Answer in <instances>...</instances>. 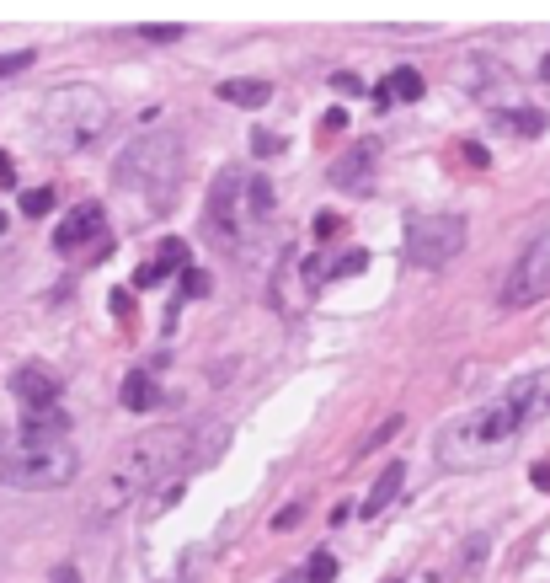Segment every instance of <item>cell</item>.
<instances>
[{
    "mask_svg": "<svg viewBox=\"0 0 550 583\" xmlns=\"http://www.w3.org/2000/svg\"><path fill=\"white\" fill-rule=\"evenodd\" d=\"M193 460H203V450H193V434L187 428H155V434H139L134 444H123L113 455V466L102 471L97 493H91L86 514L91 519H113L123 514L134 498H145L155 482L182 477Z\"/></svg>",
    "mask_w": 550,
    "mask_h": 583,
    "instance_id": "1",
    "label": "cell"
},
{
    "mask_svg": "<svg viewBox=\"0 0 550 583\" xmlns=\"http://www.w3.org/2000/svg\"><path fill=\"white\" fill-rule=\"evenodd\" d=\"M113 124V102L107 91L75 81V86H54L38 102V134L49 150H86L91 140H102Z\"/></svg>",
    "mask_w": 550,
    "mask_h": 583,
    "instance_id": "2",
    "label": "cell"
},
{
    "mask_svg": "<svg viewBox=\"0 0 550 583\" xmlns=\"http://www.w3.org/2000/svg\"><path fill=\"white\" fill-rule=\"evenodd\" d=\"M518 428H524V418L508 407V402H492L481 412H465L460 423H449L444 434H438V466L449 471H476V466H492V460H502L513 450Z\"/></svg>",
    "mask_w": 550,
    "mask_h": 583,
    "instance_id": "3",
    "label": "cell"
},
{
    "mask_svg": "<svg viewBox=\"0 0 550 583\" xmlns=\"http://www.w3.org/2000/svg\"><path fill=\"white\" fill-rule=\"evenodd\" d=\"M177 177H182V140L177 134H139V140L113 161V182L123 193H139L150 209L171 204Z\"/></svg>",
    "mask_w": 550,
    "mask_h": 583,
    "instance_id": "4",
    "label": "cell"
},
{
    "mask_svg": "<svg viewBox=\"0 0 550 583\" xmlns=\"http://www.w3.org/2000/svg\"><path fill=\"white\" fill-rule=\"evenodd\" d=\"M75 455L70 439H11L0 450V487H17V493H49V487H70L75 482Z\"/></svg>",
    "mask_w": 550,
    "mask_h": 583,
    "instance_id": "5",
    "label": "cell"
},
{
    "mask_svg": "<svg viewBox=\"0 0 550 583\" xmlns=\"http://www.w3.org/2000/svg\"><path fill=\"white\" fill-rule=\"evenodd\" d=\"M203 225H209V241L241 252V236L257 225V209H251V177L241 172H219L209 188V209H203Z\"/></svg>",
    "mask_w": 550,
    "mask_h": 583,
    "instance_id": "6",
    "label": "cell"
},
{
    "mask_svg": "<svg viewBox=\"0 0 550 583\" xmlns=\"http://www.w3.org/2000/svg\"><path fill=\"white\" fill-rule=\"evenodd\" d=\"M460 252H465L460 214H412V225H406V263L412 268H444Z\"/></svg>",
    "mask_w": 550,
    "mask_h": 583,
    "instance_id": "7",
    "label": "cell"
},
{
    "mask_svg": "<svg viewBox=\"0 0 550 583\" xmlns=\"http://www.w3.org/2000/svg\"><path fill=\"white\" fill-rule=\"evenodd\" d=\"M545 295H550V230H540V236L524 247V257L513 263L508 284H502V305L518 311V305H534Z\"/></svg>",
    "mask_w": 550,
    "mask_h": 583,
    "instance_id": "8",
    "label": "cell"
},
{
    "mask_svg": "<svg viewBox=\"0 0 550 583\" xmlns=\"http://www.w3.org/2000/svg\"><path fill=\"white\" fill-rule=\"evenodd\" d=\"M374 166H380V140H353V150L332 166V182L342 193H369L374 188Z\"/></svg>",
    "mask_w": 550,
    "mask_h": 583,
    "instance_id": "9",
    "label": "cell"
},
{
    "mask_svg": "<svg viewBox=\"0 0 550 583\" xmlns=\"http://www.w3.org/2000/svg\"><path fill=\"white\" fill-rule=\"evenodd\" d=\"M502 402H508L524 423L550 418V364H545V370H534V375H524V380H513Z\"/></svg>",
    "mask_w": 550,
    "mask_h": 583,
    "instance_id": "10",
    "label": "cell"
},
{
    "mask_svg": "<svg viewBox=\"0 0 550 583\" xmlns=\"http://www.w3.org/2000/svg\"><path fill=\"white\" fill-rule=\"evenodd\" d=\"M11 396H22L27 418H33V412H54V402H59V380H54L49 370H38V364H22V370L11 375Z\"/></svg>",
    "mask_w": 550,
    "mask_h": 583,
    "instance_id": "11",
    "label": "cell"
},
{
    "mask_svg": "<svg viewBox=\"0 0 550 583\" xmlns=\"http://www.w3.org/2000/svg\"><path fill=\"white\" fill-rule=\"evenodd\" d=\"M102 236V204H75L65 214V225L54 230V252H81Z\"/></svg>",
    "mask_w": 550,
    "mask_h": 583,
    "instance_id": "12",
    "label": "cell"
},
{
    "mask_svg": "<svg viewBox=\"0 0 550 583\" xmlns=\"http://www.w3.org/2000/svg\"><path fill=\"white\" fill-rule=\"evenodd\" d=\"M219 97L235 102V107H262L273 97V86L267 81H251V75H235V81H219Z\"/></svg>",
    "mask_w": 550,
    "mask_h": 583,
    "instance_id": "13",
    "label": "cell"
},
{
    "mask_svg": "<svg viewBox=\"0 0 550 583\" xmlns=\"http://www.w3.org/2000/svg\"><path fill=\"white\" fill-rule=\"evenodd\" d=\"M401 482H406V471L401 466H390V471H380V482H374V493L364 498V519H380L390 503H396V493H401Z\"/></svg>",
    "mask_w": 550,
    "mask_h": 583,
    "instance_id": "14",
    "label": "cell"
},
{
    "mask_svg": "<svg viewBox=\"0 0 550 583\" xmlns=\"http://www.w3.org/2000/svg\"><path fill=\"white\" fill-rule=\"evenodd\" d=\"M155 402H161V391H155L150 370H134L129 380H123V407H129V412H150Z\"/></svg>",
    "mask_w": 550,
    "mask_h": 583,
    "instance_id": "15",
    "label": "cell"
},
{
    "mask_svg": "<svg viewBox=\"0 0 550 583\" xmlns=\"http://www.w3.org/2000/svg\"><path fill=\"white\" fill-rule=\"evenodd\" d=\"M422 97V75L417 70H390L380 81V102H417Z\"/></svg>",
    "mask_w": 550,
    "mask_h": 583,
    "instance_id": "16",
    "label": "cell"
},
{
    "mask_svg": "<svg viewBox=\"0 0 550 583\" xmlns=\"http://www.w3.org/2000/svg\"><path fill=\"white\" fill-rule=\"evenodd\" d=\"M70 434V418H65V412H33V418H27L22 423V439H65Z\"/></svg>",
    "mask_w": 550,
    "mask_h": 583,
    "instance_id": "17",
    "label": "cell"
},
{
    "mask_svg": "<svg viewBox=\"0 0 550 583\" xmlns=\"http://www.w3.org/2000/svg\"><path fill=\"white\" fill-rule=\"evenodd\" d=\"M497 129H513L524 140H534V134H545V113L540 107H513V113H497Z\"/></svg>",
    "mask_w": 550,
    "mask_h": 583,
    "instance_id": "18",
    "label": "cell"
},
{
    "mask_svg": "<svg viewBox=\"0 0 550 583\" xmlns=\"http://www.w3.org/2000/svg\"><path fill=\"white\" fill-rule=\"evenodd\" d=\"M486 551H492V535H470V541L460 546V557H454V578H470L476 567L486 562Z\"/></svg>",
    "mask_w": 550,
    "mask_h": 583,
    "instance_id": "19",
    "label": "cell"
},
{
    "mask_svg": "<svg viewBox=\"0 0 550 583\" xmlns=\"http://www.w3.org/2000/svg\"><path fill=\"white\" fill-rule=\"evenodd\" d=\"M49 209H54V188H27L22 193V214H27V220H43Z\"/></svg>",
    "mask_w": 550,
    "mask_h": 583,
    "instance_id": "20",
    "label": "cell"
},
{
    "mask_svg": "<svg viewBox=\"0 0 550 583\" xmlns=\"http://www.w3.org/2000/svg\"><path fill=\"white\" fill-rule=\"evenodd\" d=\"M337 578V557L332 551H316V557H310V583H332Z\"/></svg>",
    "mask_w": 550,
    "mask_h": 583,
    "instance_id": "21",
    "label": "cell"
},
{
    "mask_svg": "<svg viewBox=\"0 0 550 583\" xmlns=\"http://www.w3.org/2000/svg\"><path fill=\"white\" fill-rule=\"evenodd\" d=\"M364 268H369V252H348V257H337L332 279H353V273H364Z\"/></svg>",
    "mask_w": 550,
    "mask_h": 583,
    "instance_id": "22",
    "label": "cell"
},
{
    "mask_svg": "<svg viewBox=\"0 0 550 583\" xmlns=\"http://www.w3.org/2000/svg\"><path fill=\"white\" fill-rule=\"evenodd\" d=\"M155 263H161V268L171 273V268H177V263H187V247H182L177 236H171V241H161V257H155Z\"/></svg>",
    "mask_w": 550,
    "mask_h": 583,
    "instance_id": "23",
    "label": "cell"
},
{
    "mask_svg": "<svg viewBox=\"0 0 550 583\" xmlns=\"http://www.w3.org/2000/svg\"><path fill=\"white\" fill-rule=\"evenodd\" d=\"M33 65V49H17V54H0V75H17Z\"/></svg>",
    "mask_w": 550,
    "mask_h": 583,
    "instance_id": "24",
    "label": "cell"
},
{
    "mask_svg": "<svg viewBox=\"0 0 550 583\" xmlns=\"http://www.w3.org/2000/svg\"><path fill=\"white\" fill-rule=\"evenodd\" d=\"M145 43H182V27H139Z\"/></svg>",
    "mask_w": 550,
    "mask_h": 583,
    "instance_id": "25",
    "label": "cell"
},
{
    "mask_svg": "<svg viewBox=\"0 0 550 583\" xmlns=\"http://www.w3.org/2000/svg\"><path fill=\"white\" fill-rule=\"evenodd\" d=\"M161 279H166V268H161V263H145V268L134 273V284H139V289H155Z\"/></svg>",
    "mask_w": 550,
    "mask_h": 583,
    "instance_id": "26",
    "label": "cell"
},
{
    "mask_svg": "<svg viewBox=\"0 0 550 583\" xmlns=\"http://www.w3.org/2000/svg\"><path fill=\"white\" fill-rule=\"evenodd\" d=\"M251 150H257V156H278L284 140H278V134H251Z\"/></svg>",
    "mask_w": 550,
    "mask_h": 583,
    "instance_id": "27",
    "label": "cell"
},
{
    "mask_svg": "<svg viewBox=\"0 0 550 583\" xmlns=\"http://www.w3.org/2000/svg\"><path fill=\"white\" fill-rule=\"evenodd\" d=\"M332 86H337V91H353V97H358V91H364V81H358L353 70H337V75H332Z\"/></svg>",
    "mask_w": 550,
    "mask_h": 583,
    "instance_id": "28",
    "label": "cell"
},
{
    "mask_svg": "<svg viewBox=\"0 0 550 583\" xmlns=\"http://www.w3.org/2000/svg\"><path fill=\"white\" fill-rule=\"evenodd\" d=\"M337 225H342L337 214H316V236H321V241H332V236H337Z\"/></svg>",
    "mask_w": 550,
    "mask_h": 583,
    "instance_id": "29",
    "label": "cell"
},
{
    "mask_svg": "<svg viewBox=\"0 0 550 583\" xmlns=\"http://www.w3.org/2000/svg\"><path fill=\"white\" fill-rule=\"evenodd\" d=\"M11 182H17V166H11V156L0 150V188H11Z\"/></svg>",
    "mask_w": 550,
    "mask_h": 583,
    "instance_id": "30",
    "label": "cell"
},
{
    "mask_svg": "<svg viewBox=\"0 0 550 583\" xmlns=\"http://www.w3.org/2000/svg\"><path fill=\"white\" fill-rule=\"evenodd\" d=\"M54 583H81V573H75L70 562H59V567H54Z\"/></svg>",
    "mask_w": 550,
    "mask_h": 583,
    "instance_id": "31",
    "label": "cell"
},
{
    "mask_svg": "<svg viewBox=\"0 0 550 583\" xmlns=\"http://www.w3.org/2000/svg\"><path fill=\"white\" fill-rule=\"evenodd\" d=\"M294 525H300V509H284V514H278V525H273V530H294Z\"/></svg>",
    "mask_w": 550,
    "mask_h": 583,
    "instance_id": "32",
    "label": "cell"
},
{
    "mask_svg": "<svg viewBox=\"0 0 550 583\" xmlns=\"http://www.w3.org/2000/svg\"><path fill=\"white\" fill-rule=\"evenodd\" d=\"M534 482H540L545 493H550V466H534Z\"/></svg>",
    "mask_w": 550,
    "mask_h": 583,
    "instance_id": "33",
    "label": "cell"
},
{
    "mask_svg": "<svg viewBox=\"0 0 550 583\" xmlns=\"http://www.w3.org/2000/svg\"><path fill=\"white\" fill-rule=\"evenodd\" d=\"M540 75H545V81H550V54H545V59H540Z\"/></svg>",
    "mask_w": 550,
    "mask_h": 583,
    "instance_id": "34",
    "label": "cell"
},
{
    "mask_svg": "<svg viewBox=\"0 0 550 583\" xmlns=\"http://www.w3.org/2000/svg\"><path fill=\"white\" fill-rule=\"evenodd\" d=\"M6 230H11V220H6V214H0V236H6Z\"/></svg>",
    "mask_w": 550,
    "mask_h": 583,
    "instance_id": "35",
    "label": "cell"
}]
</instances>
